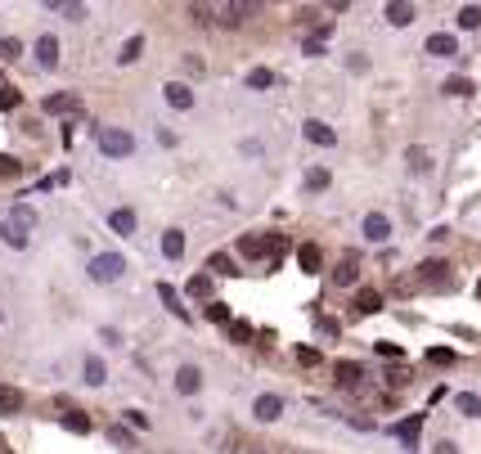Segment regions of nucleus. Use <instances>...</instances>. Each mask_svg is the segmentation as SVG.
I'll list each match as a JSON object with an SVG mask.
<instances>
[{"mask_svg":"<svg viewBox=\"0 0 481 454\" xmlns=\"http://www.w3.org/2000/svg\"><path fill=\"white\" fill-rule=\"evenodd\" d=\"M99 153L103 158H130L135 153V135L121 126H99Z\"/></svg>","mask_w":481,"mask_h":454,"instance_id":"1","label":"nucleus"},{"mask_svg":"<svg viewBox=\"0 0 481 454\" xmlns=\"http://www.w3.org/2000/svg\"><path fill=\"white\" fill-rule=\"evenodd\" d=\"M121 270H126V257H121V252H99V257L90 261V279L95 283H117Z\"/></svg>","mask_w":481,"mask_h":454,"instance_id":"2","label":"nucleus"},{"mask_svg":"<svg viewBox=\"0 0 481 454\" xmlns=\"http://www.w3.org/2000/svg\"><path fill=\"white\" fill-rule=\"evenodd\" d=\"M333 373H337V387H346V392H360V382H364V364H360V360H337Z\"/></svg>","mask_w":481,"mask_h":454,"instance_id":"3","label":"nucleus"},{"mask_svg":"<svg viewBox=\"0 0 481 454\" xmlns=\"http://www.w3.org/2000/svg\"><path fill=\"white\" fill-rule=\"evenodd\" d=\"M360 230H364V239H369V243H387V239H391V216L369 212V216H364V225H360Z\"/></svg>","mask_w":481,"mask_h":454,"instance_id":"4","label":"nucleus"},{"mask_svg":"<svg viewBox=\"0 0 481 454\" xmlns=\"http://www.w3.org/2000/svg\"><path fill=\"white\" fill-rule=\"evenodd\" d=\"M252 414H257L261 423H275L279 414H284V396H275V392H266V396H257V405H252Z\"/></svg>","mask_w":481,"mask_h":454,"instance_id":"5","label":"nucleus"},{"mask_svg":"<svg viewBox=\"0 0 481 454\" xmlns=\"http://www.w3.org/2000/svg\"><path fill=\"white\" fill-rule=\"evenodd\" d=\"M423 50L432 54V59H455L459 54V41L450 32H437V36H428V45H423Z\"/></svg>","mask_w":481,"mask_h":454,"instance_id":"6","label":"nucleus"},{"mask_svg":"<svg viewBox=\"0 0 481 454\" xmlns=\"http://www.w3.org/2000/svg\"><path fill=\"white\" fill-rule=\"evenodd\" d=\"M419 428H423V414H410V419H400V423L391 428V437L405 441L410 450H419Z\"/></svg>","mask_w":481,"mask_h":454,"instance_id":"7","label":"nucleus"},{"mask_svg":"<svg viewBox=\"0 0 481 454\" xmlns=\"http://www.w3.org/2000/svg\"><path fill=\"white\" fill-rule=\"evenodd\" d=\"M198 387H203V369H198V364H180V369H176V392H180V396H194Z\"/></svg>","mask_w":481,"mask_h":454,"instance_id":"8","label":"nucleus"},{"mask_svg":"<svg viewBox=\"0 0 481 454\" xmlns=\"http://www.w3.org/2000/svg\"><path fill=\"white\" fill-rule=\"evenodd\" d=\"M162 99L167 103H171V108H194V90L189 86H185V81H167V86H162Z\"/></svg>","mask_w":481,"mask_h":454,"instance_id":"9","label":"nucleus"},{"mask_svg":"<svg viewBox=\"0 0 481 454\" xmlns=\"http://www.w3.org/2000/svg\"><path fill=\"white\" fill-rule=\"evenodd\" d=\"M306 140H310V144H319V149H333V144H337L333 126H324L319 117H310V121H306Z\"/></svg>","mask_w":481,"mask_h":454,"instance_id":"10","label":"nucleus"},{"mask_svg":"<svg viewBox=\"0 0 481 454\" xmlns=\"http://www.w3.org/2000/svg\"><path fill=\"white\" fill-rule=\"evenodd\" d=\"M108 225H112V234H121V239H135V212H130V207H117V212L108 216Z\"/></svg>","mask_w":481,"mask_h":454,"instance_id":"11","label":"nucleus"},{"mask_svg":"<svg viewBox=\"0 0 481 454\" xmlns=\"http://www.w3.org/2000/svg\"><path fill=\"white\" fill-rule=\"evenodd\" d=\"M36 63H41V68H59V41H54V36H41V41H36Z\"/></svg>","mask_w":481,"mask_h":454,"instance_id":"12","label":"nucleus"},{"mask_svg":"<svg viewBox=\"0 0 481 454\" xmlns=\"http://www.w3.org/2000/svg\"><path fill=\"white\" fill-rule=\"evenodd\" d=\"M239 252H243L248 261H257V257H270V243L261 239V234H243V239H239Z\"/></svg>","mask_w":481,"mask_h":454,"instance_id":"13","label":"nucleus"},{"mask_svg":"<svg viewBox=\"0 0 481 454\" xmlns=\"http://www.w3.org/2000/svg\"><path fill=\"white\" fill-rule=\"evenodd\" d=\"M355 310H360V315H378L382 310V292H373V288H360L355 292V301H351Z\"/></svg>","mask_w":481,"mask_h":454,"instance_id":"14","label":"nucleus"},{"mask_svg":"<svg viewBox=\"0 0 481 454\" xmlns=\"http://www.w3.org/2000/svg\"><path fill=\"white\" fill-rule=\"evenodd\" d=\"M297 261H301V270H306V274H319V270H324V257H319V243H301Z\"/></svg>","mask_w":481,"mask_h":454,"instance_id":"15","label":"nucleus"},{"mask_svg":"<svg viewBox=\"0 0 481 454\" xmlns=\"http://www.w3.org/2000/svg\"><path fill=\"white\" fill-rule=\"evenodd\" d=\"M81 103H77V94H45V112L50 117H59V112H77Z\"/></svg>","mask_w":481,"mask_h":454,"instance_id":"16","label":"nucleus"},{"mask_svg":"<svg viewBox=\"0 0 481 454\" xmlns=\"http://www.w3.org/2000/svg\"><path fill=\"white\" fill-rule=\"evenodd\" d=\"M446 261H441V257H432V261H423V266H419V283H446Z\"/></svg>","mask_w":481,"mask_h":454,"instance_id":"17","label":"nucleus"},{"mask_svg":"<svg viewBox=\"0 0 481 454\" xmlns=\"http://www.w3.org/2000/svg\"><path fill=\"white\" fill-rule=\"evenodd\" d=\"M405 162H410V171H432V153H428V149H423V144H410V149H405Z\"/></svg>","mask_w":481,"mask_h":454,"instance_id":"18","label":"nucleus"},{"mask_svg":"<svg viewBox=\"0 0 481 454\" xmlns=\"http://www.w3.org/2000/svg\"><path fill=\"white\" fill-rule=\"evenodd\" d=\"M158 297H162V301H167V310H171V315H176V319H189V310H185V306H180V292H176V288H171V283H158Z\"/></svg>","mask_w":481,"mask_h":454,"instance_id":"19","label":"nucleus"},{"mask_svg":"<svg viewBox=\"0 0 481 454\" xmlns=\"http://www.w3.org/2000/svg\"><path fill=\"white\" fill-rule=\"evenodd\" d=\"M81 373H86V382H90V387H103V382H108V369H103V360H99V355H86Z\"/></svg>","mask_w":481,"mask_h":454,"instance_id":"20","label":"nucleus"},{"mask_svg":"<svg viewBox=\"0 0 481 454\" xmlns=\"http://www.w3.org/2000/svg\"><path fill=\"white\" fill-rule=\"evenodd\" d=\"M18 410H23V392L0 382V414H18Z\"/></svg>","mask_w":481,"mask_h":454,"instance_id":"21","label":"nucleus"},{"mask_svg":"<svg viewBox=\"0 0 481 454\" xmlns=\"http://www.w3.org/2000/svg\"><path fill=\"white\" fill-rule=\"evenodd\" d=\"M387 23H391V27H405V23H414V5H405V0L387 5Z\"/></svg>","mask_w":481,"mask_h":454,"instance_id":"22","label":"nucleus"},{"mask_svg":"<svg viewBox=\"0 0 481 454\" xmlns=\"http://www.w3.org/2000/svg\"><path fill=\"white\" fill-rule=\"evenodd\" d=\"M9 225H14V230H32V225H36V212H32V207H27V203H18L14 207V212H9Z\"/></svg>","mask_w":481,"mask_h":454,"instance_id":"23","label":"nucleus"},{"mask_svg":"<svg viewBox=\"0 0 481 454\" xmlns=\"http://www.w3.org/2000/svg\"><path fill=\"white\" fill-rule=\"evenodd\" d=\"M162 257H171V261H180V257H185V234H180V230H167V239H162Z\"/></svg>","mask_w":481,"mask_h":454,"instance_id":"24","label":"nucleus"},{"mask_svg":"<svg viewBox=\"0 0 481 454\" xmlns=\"http://www.w3.org/2000/svg\"><path fill=\"white\" fill-rule=\"evenodd\" d=\"M455 405H459V414H468V419H481V396L459 392V396H455Z\"/></svg>","mask_w":481,"mask_h":454,"instance_id":"25","label":"nucleus"},{"mask_svg":"<svg viewBox=\"0 0 481 454\" xmlns=\"http://www.w3.org/2000/svg\"><path fill=\"white\" fill-rule=\"evenodd\" d=\"M207 270H212V274H239L230 252H212V257H207Z\"/></svg>","mask_w":481,"mask_h":454,"instance_id":"26","label":"nucleus"},{"mask_svg":"<svg viewBox=\"0 0 481 454\" xmlns=\"http://www.w3.org/2000/svg\"><path fill=\"white\" fill-rule=\"evenodd\" d=\"M203 319H212V324H225V328H230V306H225V301H207V306H203Z\"/></svg>","mask_w":481,"mask_h":454,"instance_id":"27","label":"nucleus"},{"mask_svg":"<svg viewBox=\"0 0 481 454\" xmlns=\"http://www.w3.org/2000/svg\"><path fill=\"white\" fill-rule=\"evenodd\" d=\"M63 428L77 432V437H86V432H90V419H86L81 410H68V414H63Z\"/></svg>","mask_w":481,"mask_h":454,"instance_id":"28","label":"nucleus"},{"mask_svg":"<svg viewBox=\"0 0 481 454\" xmlns=\"http://www.w3.org/2000/svg\"><path fill=\"white\" fill-rule=\"evenodd\" d=\"M459 27H464V32H473V27H481V5H464L459 9V18H455Z\"/></svg>","mask_w":481,"mask_h":454,"instance_id":"29","label":"nucleus"},{"mask_svg":"<svg viewBox=\"0 0 481 454\" xmlns=\"http://www.w3.org/2000/svg\"><path fill=\"white\" fill-rule=\"evenodd\" d=\"M355 274H360V270H355V257H346L342 266L333 270V283H342V288H351V283H355Z\"/></svg>","mask_w":481,"mask_h":454,"instance_id":"30","label":"nucleus"},{"mask_svg":"<svg viewBox=\"0 0 481 454\" xmlns=\"http://www.w3.org/2000/svg\"><path fill=\"white\" fill-rule=\"evenodd\" d=\"M185 292H189V297H212V274H194V279L185 283Z\"/></svg>","mask_w":481,"mask_h":454,"instance_id":"31","label":"nucleus"},{"mask_svg":"<svg viewBox=\"0 0 481 454\" xmlns=\"http://www.w3.org/2000/svg\"><path fill=\"white\" fill-rule=\"evenodd\" d=\"M252 337H257V328L248 319H230V342H252Z\"/></svg>","mask_w":481,"mask_h":454,"instance_id":"32","label":"nucleus"},{"mask_svg":"<svg viewBox=\"0 0 481 454\" xmlns=\"http://www.w3.org/2000/svg\"><path fill=\"white\" fill-rule=\"evenodd\" d=\"M248 86L252 90H270V86H275V72H270V68H252L248 72Z\"/></svg>","mask_w":481,"mask_h":454,"instance_id":"33","label":"nucleus"},{"mask_svg":"<svg viewBox=\"0 0 481 454\" xmlns=\"http://www.w3.org/2000/svg\"><path fill=\"white\" fill-rule=\"evenodd\" d=\"M140 54H144V36H130V41L121 45V54H117V59H121V63H135Z\"/></svg>","mask_w":481,"mask_h":454,"instance_id":"34","label":"nucleus"},{"mask_svg":"<svg viewBox=\"0 0 481 454\" xmlns=\"http://www.w3.org/2000/svg\"><path fill=\"white\" fill-rule=\"evenodd\" d=\"M455 360H459V355L450 351V346H432V351H428V364H441V369H450Z\"/></svg>","mask_w":481,"mask_h":454,"instance_id":"35","label":"nucleus"},{"mask_svg":"<svg viewBox=\"0 0 481 454\" xmlns=\"http://www.w3.org/2000/svg\"><path fill=\"white\" fill-rule=\"evenodd\" d=\"M18 54H23V41H18V36H5V41H0V59H5V63H14Z\"/></svg>","mask_w":481,"mask_h":454,"instance_id":"36","label":"nucleus"},{"mask_svg":"<svg viewBox=\"0 0 481 454\" xmlns=\"http://www.w3.org/2000/svg\"><path fill=\"white\" fill-rule=\"evenodd\" d=\"M0 234H5V243H9V248H27V234H23V230H14L9 221L0 225Z\"/></svg>","mask_w":481,"mask_h":454,"instance_id":"37","label":"nucleus"},{"mask_svg":"<svg viewBox=\"0 0 481 454\" xmlns=\"http://www.w3.org/2000/svg\"><path fill=\"white\" fill-rule=\"evenodd\" d=\"M446 94H464V99H468V94H473V81H468V77H450L446 81Z\"/></svg>","mask_w":481,"mask_h":454,"instance_id":"38","label":"nucleus"},{"mask_svg":"<svg viewBox=\"0 0 481 454\" xmlns=\"http://www.w3.org/2000/svg\"><path fill=\"white\" fill-rule=\"evenodd\" d=\"M18 103H23V94H18L14 86H0V108L9 112V108H18Z\"/></svg>","mask_w":481,"mask_h":454,"instance_id":"39","label":"nucleus"},{"mask_svg":"<svg viewBox=\"0 0 481 454\" xmlns=\"http://www.w3.org/2000/svg\"><path fill=\"white\" fill-rule=\"evenodd\" d=\"M306 189H310V194H319V189H328V171H324V167L306 176Z\"/></svg>","mask_w":481,"mask_h":454,"instance_id":"40","label":"nucleus"},{"mask_svg":"<svg viewBox=\"0 0 481 454\" xmlns=\"http://www.w3.org/2000/svg\"><path fill=\"white\" fill-rule=\"evenodd\" d=\"M301 50H306L310 59H319V54H324V36H306V41H301Z\"/></svg>","mask_w":481,"mask_h":454,"instance_id":"41","label":"nucleus"},{"mask_svg":"<svg viewBox=\"0 0 481 454\" xmlns=\"http://www.w3.org/2000/svg\"><path fill=\"white\" fill-rule=\"evenodd\" d=\"M18 171H23V167H18L9 153H0V180H9V176H18Z\"/></svg>","mask_w":481,"mask_h":454,"instance_id":"42","label":"nucleus"},{"mask_svg":"<svg viewBox=\"0 0 481 454\" xmlns=\"http://www.w3.org/2000/svg\"><path fill=\"white\" fill-rule=\"evenodd\" d=\"M297 364H319V351L315 346H297Z\"/></svg>","mask_w":481,"mask_h":454,"instance_id":"43","label":"nucleus"},{"mask_svg":"<svg viewBox=\"0 0 481 454\" xmlns=\"http://www.w3.org/2000/svg\"><path fill=\"white\" fill-rule=\"evenodd\" d=\"M373 351H378V355H391V360H400V346H396V342H373Z\"/></svg>","mask_w":481,"mask_h":454,"instance_id":"44","label":"nucleus"},{"mask_svg":"<svg viewBox=\"0 0 481 454\" xmlns=\"http://www.w3.org/2000/svg\"><path fill=\"white\" fill-rule=\"evenodd\" d=\"M189 14L198 18V23H212V18H216V9H207V5H194V9H189Z\"/></svg>","mask_w":481,"mask_h":454,"instance_id":"45","label":"nucleus"},{"mask_svg":"<svg viewBox=\"0 0 481 454\" xmlns=\"http://www.w3.org/2000/svg\"><path fill=\"white\" fill-rule=\"evenodd\" d=\"M126 423H130V428H140V432L149 428V419H144V414H140V410H126Z\"/></svg>","mask_w":481,"mask_h":454,"instance_id":"46","label":"nucleus"},{"mask_svg":"<svg viewBox=\"0 0 481 454\" xmlns=\"http://www.w3.org/2000/svg\"><path fill=\"white\" fill-rule=\"evenodd\" d=\"M346 68H351V72H364V68H369V59H364V54H351V59H346Z\"/></svg>","mask_w":481,"mask_h":454,"instance_id":"47","label":"nucleus"},{"mask_svg":"<svg viewBox=\"0 0 481 454\" xmlns=\"http://www.w3.org/2000/svg\"><path fill=\"white\" fill-rule=\"evenodd\" d=\"M319 333H328V337H337V319H328V315H319Z\"/></svg>","mask_w":481,"mask_h":454,"instance_id":"48","label":"nucleus"},{"mask_svg":"<svg viewBox=\"0 0 481 454\" xmlns=\"http://www.w3.org/2000/svg\"><path fill=\"white\" fill-rule=\"evenodd\" d=\"M108 437L117 441V446H130V432H126V428H108Z\"/></svg>","mask_w":481,"mask_h":454,"instance_id":"49","label":"nucleus"},{"mask_svg":"<svg viewBox=\"0 0 481 454\" xmlns=\"http://www.w3.org/2000/svg\"><path fill=\"white\" fill-rule=\"evenodd\" d=\"M432 450H437V454H459V446H455V441H437Z\"/></svg>","mask_w":481,"mask_h":454,"instance_id":"50","label":"nucleus"},{"mask_svg":"<svg viewBox=\"0 0 481 454\" xmlns=\"http://www.w3.org/2000/svg\"><path fill=\"white\" fill-rule=\"evenodd\" d=\"M477 297H481V279H477Z\"/></svg>","mask_w":481,"mask_h":454,"instance_id":"51","label":"nucleus"}]
</instances>
